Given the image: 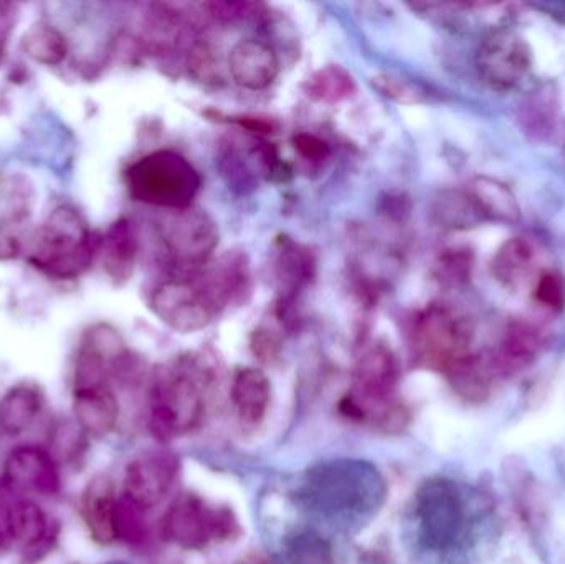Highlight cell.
<instances>
[{"instance_id": "obj_27", "label": "cell", "mask_w": 565, "mask_h": 564, "mask_svg": "<svg viewBox=\"0 0 565 564\" xmlns=\"http://www.w3.org/2000/svg\"><path fill=\"white\" fill-rule=\"evenodd\" d=\"M308 95L316 102L339 103L354 92V79L342 66L329 65L308 79Z\"/></svg>"}, {"instance_id": "obj_2", "label": "cell", "mask_w": 565, "mask_h": 564, "mask_svg": "<svg viewBox=\"0 0 565 564\" xmlns=\"http://www.w3.org/2000/svg\"><path fill=\"white\" fill-rule=\"evenodd\" d=\"M129 194L142 204L168 211H184L201 191L198 169L175 151L146 155L126 171Z\"/></svg>"}, {"instance_id": "obj_24", "label": "cell", "mask_w": 565, "mask_h": 564, "mask_svg": "<svg viewBox=\"0 0 565 564\" xmlns=\"http://www.w3.org/2000/svg\"><path fill=\"white\" fill-rule=\"evenodd\" d=\"M434 219L440 227L465 231L483 222L480 209L468 191H445L435 199Z\"/></svg>"}, {"instance_id": "obj_30", "label": "cell", "mask_w": 565, "mask_h": 564, "mask_svg": "<svg viewBox=\"0 0 565 564\" xmlns=\"http://www.w3.org/2000/svg\"><path fill=\"white\" fill-rule=\"evenodd\" d=\"M471 267H473V255L465 248H451L447 254L441 255L437 264L438 280L441 284L455 285L465 284L470 280Z\"/></svg>"}, {"instance_id": "obj_26", "label": "cell", "mask_w": 565, "mask_h": 564, "mask_svg": "<svg viewBox=\"0 0 565 564\" xmlns=\"http://www.w3.org/2000/svg\"><path fill=\"white\" fill-rule=\"evenodd\" d=\"M29 217V201L10 199L9 211L0 217V262L13 260L22 254Z\"/></svg>"}, {"instance_id": "obj_17", "label": "cell", "mask_w": 565, "mask_h": 564, "mask_svg": "<svg viewBox=\"0 0 565 564\" xmlns=\"http://www.w3.org/2000/svg\"><path fill=\"white\" fill-rule=\"evenodd\" d=\"M139 242L135 225L128 219H119L99 242L103 268L116 284H125L131 278L138 258Z\"/></svg>"}, {"instance_id": "obj_29", "label": "cell", "mask_w": 565, "mask_h": 564, "mask_svg": "<svg viewBox=\"0 0 565 564\" xmlns=\"http://www.w3.org/2000/svg\"><path fill=\"white\" fill-rule=\"evenodd\" d=\"M289 564H335L328 540L318 533H299L288 546Z\"/></svg>"}, {"instance_id": "obj_25", "label": "cell", "mask_w": 565, "mask_h": 564, "mask_svg": "<svg viewBox=\"0 0 565 564\" xmlns=\"http://www.w3.org/2000/svg\"><path fill=\"white\" fill-rule=\"evenodd\" d=\"M22 46L23 52L33 62L46 66H56L65 62L70 52L66 36L49 23H39V25L32 26L23 36Z\"/></svg>"}, {"instance_id": "obj_6", "label": "cell", "mask_w": 565, "mask_h": 564, "mask_svg": "<svg viewBox=\"0 0 565 564\" xmlns=\"http://www.w3.org/2000/svg\"><path fill=\"white\" fill-rule=\"evenodd\" d=\"M152 313L178 333H198L218 313L209 295L198 280L172 278L152 291Z\"/></svg>"}, {"instance_id": "obj_32", "label": "cell", "mask_w": 565, "mask_h": 564, "mask_svg": "<svg viewBox=\"0 0 565 564\" xmlns=\"http://www.w3.org/2000/svg\"><path fill=\"white\" fill-rule=\"evenodd\" d=\"M534 298L541 307L551 311L565 308V280L557 272H544L534 285Z\"/></svg>"}, {"instance_id": "obj_13", "label": "cell", "mask_w": 565, "mask_h": 564, "mask_svg": "<svg viewBox=\"0 0 565 564\" xmlns=\"http://www.w3.org/2000/svg\"><path fill=\"white\" fill-rule=\"evenodd\" d=\"M198 281L221 311L231 305L242 304L250 295V267L245 255L227 254L204 268Z\"/></svg>"}, {"instance_id": "obj_21", "label": "cell", "mask_w": 565, "mask_h": 564, "mask_svg": "<svg viewBox=\"0 0 565 564\" xmlns=\"http://www.w3.org/2000/svg\"><path fill=\"white\" fill-rule=\"evenodd\" d=\"M536 252L523 237H513L501 245L491 262L493 277L510 290H520L533 275Z\"/></svg>"}, {"instance_id": "obj_7", "label": "cell", "mask_w": 565, "mask_h": 564, "mask_svg": "<svg viewBox=\"0 0 565 564\" xmlns=\"http://www.w3.org/2000/svg\"><path fill=\"white\" fill-rule=\"evenodd\" d=\"M172 212L161 231L166 254L182 270L205 267L218 244L214 221L198 209Z\"/></svg>"}, {"instance_id": "obj_16", "label": "cell", "mask_w": 565, "mask_h": 564, "mask_svg": "<svg viewBox=\"0 0 565 564\" xmlns=\"http://www.w3.org/2000/svg\"><path fill=\"white\" fill-rule=\"evenodd\" d=\"M73 414L83 433L108 436L119 419V401L111 384L73 387Z\"/></svg>"}, {"instance_id": "obj_37", "label": "cell", "mask_w": 565, "mask_h": 564, "mask_svg": "<svg viewBox=\"0 0 565 564\" xmlns=\"http://www.w3.org/2000/svg\"><path fill=\"white\" fill-rule=\"evenodd\" d=\"M6 536H3L2 530H0V549H2L3 543H6Z\"/></svg>"}, {"instance_id": "obj_23", "label": "cell", "mask_w": 565, "mask_h": 564, "mask_svg": "<svg viewBox=\"0 0 565 564\" xmlns=\"http://www.w3.org/2000/svg\"><path fill=\"white\" fill-rule=\"evenodd\" d=\"M315 262L308 251L291 241H281L278 248L275 275L281 287L282 300L291 301L295 295L311 280Z\"/></svg>"}, {"instance_id": "obj_18", "label": "cell", "mask_w": 565, "mask_h": 564, "mask_svg": "<svg viewBox=\"0 0 565 564\" xmlns=\"http://www.w3.org/2000/svg\"><path fill=\"white\" fill-rule=\"evenodd\" d=\"M232 403L242 423L257 426L267 416L271 401V383L257 368H244L232 383Z\"/></svg>"}, {"instance_id": "obj_33", "label": "cell", "mask_w": 565, "mask_h": 564, "mask_svg": "<svg viewBox=\"0 0 565 564\" xmlns=\"http://www.w3.org/2000/svg\"><path fill=\"white\" fill-rule=\"evenodd\" d=\"M250 350L260 363L274 364L280 358V338L267 328H258L252 333Z\"/></svg>"}, {"instance_id": "obj_14", "label": "cell", "mask_w": 565, "mask_h": 564, "mask_svg": "<svg viewBox=\"0 0 565 564\" xmlns=\"http://www.w3.org/2000/svg\"><path fill=\"white\" fill-rule=\"evenodd\" d=\"M0 530L7 542L15 543L25 552H35L50 542L52 529L42 507L32 500H0Z\"/></svg>"}, {"instance_id": "obj_4", "label": "cell", "mask_w": 565, "mask_h": 564, "mask_svg": "<svg viewBox=\"0 0 565 564\" xmlns=\"http://www.w3.org/2000/svg\"><path fill=\"white\" fill-rule=\"evenodd\" d=\"M161 533L166 542L199 552L211 543L237 539L241 526L232 510L209 506L194 493H182L166 510Z\"/></svg>"}, {"instance_id": "obj_5", "label": "cell", "mask_w": 565, "mask_h": 564, "mask_svg": "<svg viewBox=\"0 0 565 564\" xmlns=\"http://www.w3.org/2000/svg\"><path fill=\"white\" fill-rule=\"evenodd\" d=\"M414 353L422 364L447 374L471 354V331L455 311L431 305L415 318Z\"/></svg>"}, {"instance_id": "obj_19", "label": "cell", "mask_w": 565, "mask_h": 564, "mask_svg": "<svg viewBox=\"0 0 565 564\" xmlns=\"http://www.w3.org/2000/svg\"><path fill=\"white\" fill-rule=\"evenodd\" d=\"M43 393L36 384L20 383L0 397V430L7 436L25 433L43 409Z\"/></svg>"}, {"instance_id": "obj_38", "label": "cell", "mask_w": 565, "mask_h": 564, "mask_svg": "<svg viewBox=\"0 0 565 564\" xmlns=\"http://www.w3.org/2000/svg\"><path fill=\"white\" fill-rule=\"evenodd\" d=\"M0 188H2V181H0Z\"/></svg>"}, {"instance_id": "obj_15", "label": "cell", "mask_w": 565, "mask_h": 564, "mask_svg": "<svg viewBox=\"0 0 565 564\" xmlns=\"http://www.w3.org/2000/svg\"><path fill=\"white\" fill-rule=\"evenodd\" d=\"M82 517L98 545H113L118 536L119 499L108 477H95L82 497Z\"/></svg>"}, {"instance_id": "obj_35", "label": "cell", "mask_w": 565, "mask_h": 564, "mask_svg": "<svg viewBox=\"0 0 565 564\" xmlns=\"http://www.w3.org/2000/svg\"><path fill=\"white\" fill-rule=\"evenodd\" d=\"M9 6L6 3H0V65L3 63V58H6V49H7V23H9V12H7Z\"/></svg>"}, {"instance_id": "obj_36", "label": "cell", "mask_w": 565, "mask_h": 564, "mask_svg": "<svg viewBox=\"0 0 565 564\" xmlns=\"http://www.w3.org/2000/svg\"><path fill=\"white\" fill-rule=\"evenodd\" d=\"M234 564H271L265 556L258 555V553H250V555L244 556Z\"/></svg>"}, {"instance_id": "obj_22", "label": "cell", "mask_w": 565, "mask_h": 564, "mask_svg": "<svg viewBox=\"0 0 565 564\" xmlns=\"http://www.w3.org/2000/svg\"><path fill=\"white\" fill-rule=\"evenodd\" d=\"M468 192L480 209L484 221L503 222V224H514L520 221L521 209L516 195L498 179L480 175L473 179Z\"/></svg>"}, {"instance_id": "obj_34", "label": "cell", "mask_w": 565, "mask_h": 564, "mask_svg": "<svg viewBox=\"0 0 565 564\" xmlns=\"http://www.w3.org/2000/svg\"><path fill=\"white\" fill-rule=\"evenodd\" d=\"M292 146H295L298 155L301 156L302 159L309 162H322L324 159L329 158L331 155V149H329V145L326 141H322L321 138L315 135H302L295 136L292 138Z\"/></svg>"}, {"instance_id": "obj_12", "label": "cell", "mask_w": 565, "mask_h": 564, "mask_svg": "<svg viewBox=\"0 0 565 564\" xmlns=\"http://www.w3.org/2000/svg\"><path fill=\"white\" fill-rule=\"evenodd\" d=\"M228 70L241 88L262 92L274 85L280 60L274 46L257 39L241 40L228 55Z\"/></svg>"}, {"instance_id": "obj_1", "label": "cell", "mask_w": 565, "mask_h": 564, "mask_svg": "<svg viewBox=\"0 0 565 564\" xmlns=\"http://www.w3.org/2000/svg\"><path fill=\"white\" fill-rule=\"evenodd\" d=\"M98 248L99 242L82 212L62 204L36 228L26 258L45 277L75 280L88 270Z\"/></svg>"}, {"instance_id": "obj_20", "label": "cell", "mask_w": 565, "mask_h": 564, "mask_svg": "<svg viewBox=\"0 0 565 564\" xmlns=\"http://www.w3.org/2000/svg\"><path fill=\"white\" fill-rule=\"evenodd\" d=\"M540 350L541 337L536 328L518 321L508 328L497 353L491 358V363L500 373H516L530 366L536 360Z\"/></svg>"}, {"instance_id": "obj_8", "label": "cell", "mask_w": 565, "mask_h": 564, "mask_svg": "<svg viewBox=\"0 0 565 564\" xmlns=\"http://www.w3.org/2000/svg\"><path fill=\"white\" fill-rule=\"evenodd\" d=\"M531 50L520 33L510 29L493 30L478 50L477 65L481 78L494 89H513L531 70Z\"/></svg>"}, {"instance_id": "obj_3", "label": "cell", "mask_w": 565, "mask_h": 564, "mask_svg": "<svg viewBox=\"0 0 565 564\" xmlns=\"http://www.w3.org/2000/svg\"><path fill=\"white\" fill-rule=\"evenodd\" d=\"M202 377L192 368L179 366L156 377L149 396V427L156 439L188 436L204 419Z\"/></svg>"}, {"instance_id": "obj_10", "label": "cell", "mask_w": 565, "mask_h": 564, "mask_svg": "<svg viewBox=\"0 0 565 564\" xmlns=\"http://www.w3.org/2000/svg\"><path fill=\"white\" fill-rule=\"evenodd\" d=\"M418 520L422 535L431 549H445L454 542L461 526V502L448 482L427 483L418 493Z\"/></svg>"}, {"instance_id": "obj_31", "label": "cell", "mask_w": 565, "mask_h": 564, "mask_svg": "<svg viewBox=\"0 0 565 564\" xmlns=\"http://www.w3.org/2000/svg\"><path fill=\"white\" fill-rule=\"evenodd\" d=\"M372 85L381 92L385 98L394 99V102L417 103L422 99V92L411 79L402 78V76L392 75V73H381V75L372 78Z\"/></svg>"}, {"instance_id": "obj_28", "label": "cell", "mask_w": 565, "mask_h": 564, "mask_svg": "<svg viewBox=\"0 0 565 564\" xmlns=\"http://www.w3.org/2000/svg\"><path fill=\"white\" fill-rule=\"evenodd\" d=\"M218 169L228 188L238 194H248L257 188V172L250 168L244 152L234 148V145L221 149Z\"/></svg>"}, {"instance_id": "obj_9", "label": "cell", "mask_w": 565, "mask_h": 564, "mask_svg": "<svg viewBox=\"0 0 565 564\" xmlns=\"http://www.w3.org/2000/svg\"><path fill=\"white\" fill-rule=\"evenodd\" d=\"M179 476V459L171 453H148L126 467L125 499L141 510H151L171 492Z\"/></svg>"}, {"instance_id": "obj_11", "label": "cell", "mask_w": 565, "mask_h": 564, "mask_svg": "<svg viewBox=\"0 0 565 564\" xmlns=\"http://www.w3.org/2000/svg\"><path fill=\"white\" fill-rule=\"evenodd\" d=\"M2 480L10 490L36 496H55L62 482L52 454L36 446L12 450L3 464Z\"/></svg>"}]
</instances>
